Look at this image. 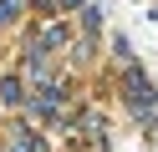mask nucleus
<instances>
[{
    "label": "nucleus",
    "instance_id": "nucleus-1",
    "mask_svg": "<svg viewBox=\"0 0 158 152\" xmlns=\"http://www.w3.org/2000/svg\"><path fill=\"white\" fill-rule=\"evenodd\" d=\"M127 101H133L138 122H148V111H153V86L143 81V71H127Z\"/></svg>",
    "mask_w": 158,
    "mask_h": 152
},
{
    "label": "nucleus",
    "instance_id": "nucleus-2",
    "mask_svg": "<svg viewBox=\"0 0 158 152\" xmlns=\"http://www.w3.org/2000/svg\"><path fill=\"white\" fill-rule=\"evenodd\" d=\"M0 96H5V101H21V81H0Z\"/></svg>",
    "mask_w": 158,
    "mask_h": 152
},
{
    "label": "nucleus",
    "instance_id": "nucleus-3",
    "mask_svg": "<svg viewBox=\"0 0 158 152\" xmlns=\"http://www.w3.org/2000/svg\"><path fill=\"white\" fill-rule=\"evenodd\" d=\"M61 5H82V0H61Z\"/></svg>",
    "mask_w": 158,
    "mask_h": 152
}]
</instances>
